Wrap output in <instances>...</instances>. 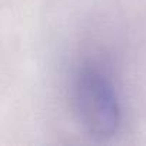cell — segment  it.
Instances as JSON below:
<instances>
[{
  "label": "cell",
  "mask_w": 146,
  "mask_h": 146,
  "mask_svg": "<svg viewBox=\"0 0 146 146\" xmlns=\"http://www.w3.org/2000/svg\"><path fill=\"white\" fill-rule=\"evenodd\" d=\"M73 106L83 129L96 139H109L119 130L122 113L110 80L93 66H83L73 82Z\"/></svg>",
  "instance_id": "6da1fadb"
}]
</instances>
